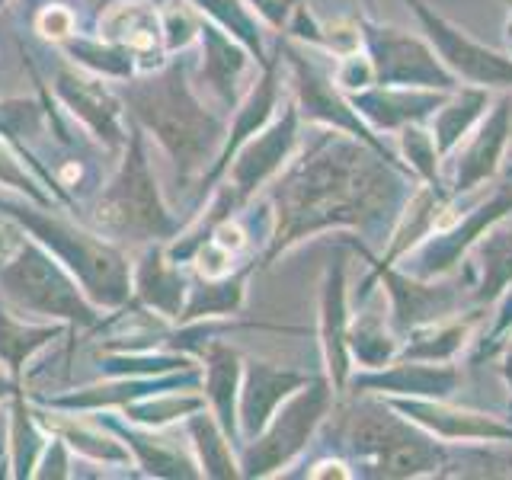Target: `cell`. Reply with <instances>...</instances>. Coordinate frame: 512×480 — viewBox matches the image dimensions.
Segmentation results:
<instances>
[{
    "instance_id": "cb8c5ba5",
    "label": "cell",
    "mask_w": 512,
    "mask_h": 480,
    "mask_svg": "<svg viewBox=\"0 0 512 480\" xmlns=\"http://www.w3.org/2000/svg\"><path fill=\"white\" fill-rule=\"evenodd\" d=\"M205 39V80L228 106H237L240 80L247 74L250 52L237 39H231L221 26L202 29Z\"/></svg>"
},
{
    "instance_id": "7c38bea8",
    "label": "cell",
    "mask_w": 512,
    "mask_h": 480,
    "mask_svg": "<svg viewBox=\"0 0 512 480\" xmlns=\"http://www.w3.org/2000/svg\"><path fill=\"white\" fill-rule=\"evenodd\" d=\"M455 208H458V199L452 196V189H448V186L416 183L410 189L404 208H400V215L394 221L388 240H384L381 253H372L362 244V240H352V237H346V244L368 263L365 272H378L384 266H397L400 260H407V256L420 247L429 234H436L439 228H445V224L458 215Z\"/></svg>"
},
{
    "instance_id": "ffe728a7",
    "label": "cell",
    "mask_w": 512,
    "mask_h": 480,
    "mask_svg": "<svg viewBox=\"0 0 512 480\" xmlns=\"http://www.w3.org/2000/svg\"><path fill=\"white\" fill-rule=\"evenodd\" d=\"M7 288L13 295H20L23 301H29L32 308L52 311V314H71V317H90L84 308H80L77 295L71 292V285L58 276V269L39 256L36 250H26L23 260L7 269L4 276Z\"/></svg>"
},
{
    "instance_id": "4dcf8cb0",
    "label": "cell",
    "mask_w": 512,
    "mask_h": 480,
    "mask_svg": "<svg viewBox=\"0 0 512 480\" xmlns=\"http://www.w3.org/2000/svg\"><path fill=\"white\" fill-rule=\"evenodd\" d=\"M244 304V279L240 276H224V279H208V285L189 304V314H231L240 311Z\"/></svg>"
},
{
    "instance_id": "ab89813d",
    "label": "cell",
    "mask_w": 512,
    "mask_h": 480,
    "mask_svg": "<svg viewBox=\"0 0 512 480\" xmlns=\"http://www.w3.org/2000/svg\"><path fill=\"white\" fill-rule=\"evenodd\" d=\"M503 4H506V0H503Z\"/></svg>"
},
{
    "instance_id": "d6a6232c",
    "label": "cell",
    "mask_w": 512,
    "mask_h": 480,
    "mask_svg": "<svg viewBox=\"0 0 512 480\" xmlns=\"http://www.w3.org/2000/svg\"><path fill=\"white\" fill-rule=\"evenodd\" d=\"M509 333H512V285H509L506 292H503L500 298H496V304H493V320H490L487 333L480 336L477 359H490V356H496V352L503 349V343L509 340Z\"/></svg>"
},
{
    "instance_id": "e0dca14e",
    "label": "cell",
    "mask_w": 512,
    "mask_h": 480,
    "mask_svg": "<svg viewBox=\"0 0 512 480\" xmlns=\"http://www.w3.org/2000/svg\"><path fill=\"white\" fill-rule=\"evenodd\" d=\"M452 90H426V87H394V84H375L368 90L349 93L352 106L365 119L368 128L384 135L400 132L404 125L413 122H429L432 112H436L445 96Z\"/></svg>"
},
{
    "instance_id": "2e32d148",
    "label": "cell",
    "mask_w": 512,
    "mask_h": 480,
    "mask_svg": "<svg viewBox=\"0 0 512 480\" xmlns=\"http://www.w3.org/2000/svg\"><path fill=\"white\" fill-rule=\"evenodd\" d=\"M100 221L109 231H141V234H164L173 224L157 202V189L151 183L148 164L141 157V144H132V157L122 176L100 202Z\"/></svg>"
},
{
    "instance_id": "4316f807",
    "label": "cell",
    "mask_w": 512,
    "mask_h": 480,
    "mask_svg": "<svg viewBox=\"0 0 512 480\" xmlns=\"http://www.w3.org/2000/svg\"><path fill=\"white\" fill-rule=\"evenodd\" d=\"M199 4L205 13H212V20L228 32L231 39H237L266 68L269 58H266V48H263V32H260V23H256V16L247 10L244 0H199Z\"/></svg>"
},
{
    "instance_id": "836d02e7",
    "label": "cell",
    "mask_w": 512,
    "mask_h": 480,
    "mask_svg": "<svg viewBox=\"0 0 512 480\" xmlns=\"http://www.w3.org/2000/svg\"><path fill=\"white\" fill-rule=\"evenodd\" d=\"M247 4L256 10V16H260L263 23L282 32V29H288V20H292L298 0H247Z\"/></svg>"
},
{
    "instance_id": "f35d334b",
    "label": "cell",
    "mask_w": 512,
    "mask_h": 480,
    "mask_svg": "<svg viewBox=\"0 0 512 480\" xmlns=\"http://www.w3.org/2000/svg\"><path fill=\"white\" fill-rule=\"evenodd\" d=\"M509 176H512V167H509Z\"/></svg>"
},
{
    "instance_id": "7a4b0ae2",
    "label": "cell",
    "mask_w": 512,
    "mask_h": 480,
    "mask_svg": "<svg viewBox=\"0 0 512 480\" xmlns=\"http://www.w3.org/2000/svg\"><path fill=\"white\" fill-rule=\"evenodd\" d=\"M343 445L356 477L420 480L452 468V445L432 439L378 394H356L343 423Z\"/></svg>"
},
{
    "instance_id": "74e56055",
    "label": "cell",
    "mask_w": 512,
    "mask_h": 480,
    "mask_svg": "<svg viewBox=\"0 0 512 480\" xmlns=\"http://www.w3.org/2000/svg\"><path fill=\"white\" fill-rule=\"evenodd\" d=\"M509 7V20H506V52L512 55V0H506Z\"/></svg>"
},
{
    "instance_id": "d590c367",
    "label": "cell",
    "mask_w": 512,
    "mask_h": 480,
    "mask_svg": "<svg viewBox=\"0 0 512 480\" xmlns=\"http://www.w3.org/2000/svg\"><path fill=\"white\" fill-rule=\"evenodd\" d=\"M74 20H71V13L68 10H61V7H52L48 10L42 20H39V29L45 32V36H55V39H64L71 32Z\"/></svg>"
},
{
    "instance_id": "277c9868",
    "label": "cell",
    "mask_w": 512,
    "mask_h": 480,
    "mask_svg": "<svg viewBox=\"0 0 512 480\" xmlns=\"http://www.w3.org/2000/svg\"><path fill=\"white\" fill-rule=\"evenodd\" d=\"M336 404V391L327 375H311L308 384L285 400L272 413V420L256 439L247 442L244 458H240V474L244 477H272L288 468L304 448L311 445L314 432L324 426Z\"/></svg>"
},
{
    "instance_id": "4fadbf2b",
    "label": "cell",
    "mask_w": 512,
    "mask_h": 480,
    "mask_svg": "<svg viewBox=\"0 0 512 480\" xmlns=\"http://www.w3.org/2000/svg\"><path fill=\"white\" fill-rule=\"evenodd\" d=\"M509 138H512V100L509 96H496L487 116L480 119V125L448 154L452 176L445 183L458 202L496 180L509 148Z\"/></svg>"
},
{
    "instance_id": "8992f818",
    "label": "cell",
    "mask_w": 512,
    "mask_h": 480,
    "mask_svg": "<svg viewBox=\"0 0 512 480\" xmlns=\"http://www.w3.org/2000/svg\"><path fill=\"white\" fill-rule=\"evenodd\" d=\"M378 288H381V295L388 298L391 327L400 333V340H404L410 330L468 308L461 288H471V282L458 285L452 276L448 279H416L400 266H384L378 272H365L359 279V292L352 298V308H362V304L372 301Z\"/></svg>"
},
{
    "instance_id": "484cf974",
    "label": "cell",
    "mask_w": 512,
    "mask_h": 480,
    "mask_svg": "<svg viewBox=\"0 0 512 480\" xmlns=\"http://www.w3.org/2000/svg\"><path fill=\"white\" fill-rule=\"evenodd\" d=\"M397 138V157L404 160V167L413 173L416 183H429V186H448L445 183V173L442 164L445 157L436 144V135H432L429 122H413L404 125L400 132H394Z\"/></svg>"
},
{
    "instance_id": "1f68e13d",
    "label": "cell",
    "mask_w": 512,
    "mask_h": 480,
    "mask_svg": "<svg viewBox=\"0 0 512 480\" xmlns=\"http://www.w3.org/2000/svg\"><path fill=\"white\" fill-rule=\"evenodd\" d=\"M333 80L340 84L346 93H359V90H368L375 87V64L368 58L365 48L352 55H343V58H333Z\"/></svg>"
},
{
    "instance_id": "83f0119b",
    "label": "cell",
    "mask_w": 512,
    "mask_h": 480,
    "mask_svg": "<svg viewBox=\"0 0 512 480\" xmlns=\"http://www.w3.org/2000/svg\"><path fill=\"white\" fill-rule=\"evenodd\" d=\"M61 93L68 96V103L74 106V112H80L96 132L106 135L109 141L119 138V128H116V106L109 103V96L93 87L90 80H80V77H61Z\"/></svg>"
},
{
    "instance_id": "3957f363",
    "label": "cell",
    "mask_w": 512,
    "mask_h": 480,
    "mask_svg": "<svg viewBox=\"0 0 512 480\" xmlns=\"http://www.w3.org/2000/svg\"><path fill=\"white\" fill-rule=\"evenodd\" d=\"M132 100L138 106V116L154 128L164 148L176 157L186 180L215 154H221L224 122L192 96L180 68L167 71L151 87L135 90Z\"/></svg>"
},
{
    "instance_id": "52a82bcc",
    "label": "cell",
    "mask_w": 512,
    "mask_h": 480,
    "mask_svg": "<svg viewBox=\"0 0 512 480\" xmlns=\"http://www.w3.org/2000/svg\"><path fill=\"white\" fill-rule=\"evenodd\" d=\"M509 218H512V176L506 183L493 186L484 199H477L468 208V215H455L445 228L429 234L423 244L397 266L407 269L416 279H448L464 266L477 240L484 237L493 224L509 221Z\"/></svg>"
},
{
    "instance_id": "d6986e66",
    "label": "cell",
    "mask_w": 512,
    "mask_h": 480,
    "mask_svg": "<svg viewBox=\"0 0 512 480\" xmlns=\"http://www.w3.org/2000/svg\"><path fill=\"white\" fill-rule=\"evenodd\" d=\"M484 304H471L458 314H448L442 320L416 327L400 343V356L404 359H423V362H455L468 343L477 336L480 324L487 320Z\"/></svg>"
},
{
    "instance_id": "f546056e",
    "label": "cell",
    "mask_w": 512,
    "mask_h": 480,
    "mask_svg": "<svg viewBox=\"0 0 512 480\" xmlns=\"http://www.w3.org/2000/svg\"><path fill=\"white\" fill-rule=\"evenodd\" d=\"M106 29H109V36L122 39L128 48H135V52L157 45V36H160L157 20L144 7H122L119 13H112L106 20Z\"/></svg>"
},
{
    "instance_id": "f1b7e54d",
    "label": "cell",
    "mask_w": 512,
    "mask_h": 480,
    "mask_svg": "<svg viewBox=\"0 0 512 480\" xmlns=\"http://www.w3.org/2000/svg\"><path fill=\"white\" fill-rule=\"evenodd\" d=\"M192 436L202 452V464L208 477H237L240 464L231 455V436L221 429V423H212L208 416H196L192 420Z\"/></svg>"
},
{
    "instance_id": "7402d4cb",
    "label": "cell",
    "mask_w": 512,
    "mask_h": 480,
    "mask_svg": "<svg viewBox=\"0 0 512 480\" xmlns=\"http://www.w3.org/2000/svg\"><path fill=\"white\" fill-rule=\"evenodd\" d=\"M493 100H496L493 90L461 84L445 96V103L436 112H432L429 128H432V135H436V144L445 160L480 125V119L487 116Z\"/></svg>"
},
{
    "instance_id": "6da1fadb",
    "label": "cell",
    "mask_w": 512,
    "mask_h": 480,
    "mask_svg": "<svg viewBox=\"0 0 512 480\" xmlns=\"http://www.w3.org/2000/svg\"><path fill=\"white\" fill-rule=\"evenodd\" d=\"M413 186L407 167L391 164L359 138L324 128L298 160H288L272 189L276 228L266 263L330 231L359 234L368 250L384 247Z\"/></svg>"
},
{
    "instance_id": "44dd1931",
    "label": "cell",
    "mask_w": 512,
    "mask_h": 480,
    "mask_svg": "<svg viewBox=\"0 0 512 480\" xmlns=\"http://www.w3.org/2000/svg\"><path fill=\"white\" fill-rule=\"evenodd\" d=\"M471 269V304H484L493 308L506 288L512 285V228L506 221L493 224V228L477 240L468 260Z\"/></svg>"
},
{
    "instance_id": "30bf717a",
    "label": "cell",
    "mask_w": 512,
    "mask_h": 480,
    "mask_svg": "<svg viewBox=\"0 0 512 480\" xmlns=\"http://www.w3.org/2000/svg\"><path fill=\"white\" fill-rule=\"evenodd\" d=\"M416 23H420L423 36L436 48L442 64L455 74L458 84L487 87V90H509L512 87V55L496 52V48L477 42L468 36V29H461L448 16H442L426 0H407Z\"/></svg>"
},
{
    "instance_id": "d4e9b609",
    "label": "cell",
    "mask_w": 512,
    "mask_h": 480,
    "mask_svg": "<svg viewBox=\"0 0 512 480\" xmlns=\"http://www.w3.org/2000/svg\"><path fill=\"white\" fill-rule=\"evenodd\" d=\"M240 378H244V368H240L237 352L228 346H215L212 356H208V400H212L215 420L221 429L234 439L237 436V397H240Z\"/></svg>"
},
{
    "instance_id": "9a60e30c",
    "label": "cell",
    "mask_w": 512,
    "mask_h": 480,
    "mask_svg": "<svg viewBox=\"0 0 512 480\" xmlns=\"http://www.w3.org/2000/svg\"><path fill=\"white\" fill-rule=\"evenodd\" d=\"M461 388V368L455 362H423L404 359L381 368H352L346 394H378V397H455Z\"/></svg>"
},
{
    "instance_id": "5b68a950",
    "label": "cell",
    "mask_w": 512,
    "mask_h": 480,
    "mask_svg": "<svg viewBox=\"0 0 512 480\" xmlns=\"http://www.w3.org/2000/svg\"><path fill=\"white\" fill-rule=\"evenodd\" d=\"M279 52L285 55L288 68H292V80H295V109L301 122H314L320 128H333V132H343L349 138L365 141L368 148H375L378 154H384L391 164L404 167V160L397 157V151L384 141L375 128H368L365 119L352 106L349 93L333 80V71L324 68L308 45L301 42H285Z\"/></svg>"
},
{
    "instance_id": "9c48e42d",
    "label": "cell",
    "mask_w": 512,
    "mask_h": 480,
    "mask_svg": "<svg viewBox=\"0 0 512 480\" xmlns=\"http://www.w3.org/2000/svg\"><path fill=\"white\" fill-rule=\"evenodd\" d=\"M362 20V39L365 52L375 64L378 84L394 87H426V90H455L461 87L455 74L445 68L436 48L429 45L426 36L378 23L375 16H359Z\"/></svg>"
},
{
    "instance_id": "ba28073f",
    "label": "cell",
    "mask_w": 512,
    "mask_h": 480,
    "mask_svg": "<svg viewBox=\"0 0 512 480\" xmlns=\"http://www.w3.org/2000/svg\"><path fill=\"white\" fill-rule=\"evenodd\" d=\"M301 144V116L295 103H288L282 116L272 119L260 135H253L244 148L234 154V167L228 173L221 196L215 202V224L231 218L237 208H244L256 192L288 167Z\"/></svg>"
},
{
    "instance_id": "ac0fdd59",
    "label": "cell",
    "mask_w": 512,
    "mask_h": 480,
    "mask_svg": "<svg viewBox=\"0 0 512 480\" xmlns=\"http://www.w3.org/2000/svg\"><path fill=\"white\" fill-rule=\"evenodd\" d=\"M308 381L311 375L295 372V368L247 362L244 378H240V397H237V426L247 436V442L260 436L266 423L272 420V413Z\"/></svg>"
},
{
    "instance_id": "5bb4252c",
    "label": "cell",
    "mask_w": 512,
    "mask_h": 480,
    "mask_svg": "<svg viewBox=\"0 0 512 480\" xmlns=\"http://www.w3.org/2000/svg\"><path fill=\"white\" fill-rule=\"evenodd\" d=\"M352 295H349V256L336 253L320 279V314H317V336H320V359H324V375L330 378L336 397L346 394V381L352 375L349 356V324H352Z\"/></svg>"
},
{
    "instance_id": "e575fe53",
    "label": "cell",
    "mask_w": 512,
    "mask_h": 480,
    "mask_svg": "<svg viewBox=\"0 0 512 480\" xmlns=\"http://www.w3.org/2000/svg\"><path fill=\"white\" fill-rule=\"evenodd\" d=\"M308 477H314V480H324V477L352 480L356 477V468H352V461H346V458H320L317 464H311Z\"/></svg>"
},
{
    "instance_id": "8fae6325",
    "label": "cell",
    "mask_w": 512,
    "mask_h": 480,
    "mask_svg": "<svg viewBox=\"0 0 512 480\" xmlns=\"http://www.w3.org/2000/svg\"><path fill=\"white\" fill-rule=\"evenodd\" d=\"M410 423L452 448H512V420L452 404V397H384Z\"/></svg>"
},
{
    "instance_id": "8d00e7d4",
    "label": "cell",
    "mask_w": 512,
    "mask_h": 480,
    "mask_svg": "<svg viewBox=\"0 0 512 480\" xmlns=\"http://www.w3.org/2000/svg\"><path fill=\"white\" fill-rule=\"evenodd\" d=\"M500 372H503V381L509 384V391H512V333H509V340L503 343V365H500Z\"/></svg>"
},
{
    "instance_id": "603a6c76",
    "label": "cell",
    "mask_w": 512,
    "mask_h": 480,
    "mask_svg": "<svg viewBox=\"0 0 512 480\" xmlns=\"http://www.w3.org/2000/svg\"><path fill=\"white\" fill-rule=\"evenodd\" d=\"M400 333L391 327L388 311H375L362 304L352 311L349 324V356L352 368H381L400 356Z\"/></svg>"
}]
</instances>
